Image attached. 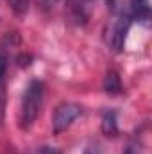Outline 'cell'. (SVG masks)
Here are the masks:
<instances>
[{"label": "cell", "mask_w": 152, "mask_h": 154, "mask_svg": "<svg viewBox=\"0 0 152 154\" xmlns=\"http://www.w3.org/2000/svg\"><path fill=\"white\" fill-rule=\"evenodd\" d=\"M81 115H82V108L79 104H72V102L59 104L54 109V115H52V131H54V134L65 133Z\"/></svg>", "instance_id": "3957f363"}, {"label": "cell", "mask_w": 152, "mask_h": 154, "mask_svg": "<svg viewBox=\"0 0 152 154\" xmlns=\"http://www.w3.org/2000/svg\"><path fill=\"white\" fill-rule=\"evenodd\" d=\"M102 131L106 136H116L118 134V122L114 111H106L102 116Z\"/></svg>", "instance_id": "52a82bcc"}, {"label": "cell", "mask_w": 152, "mask_h": 154, "mask_svg": "<svg viewBox=\"0 0 152 154\" xmlns=\"http://www.w3.org/2000/svg\"><path fill=\"white\" fill-rule=\"evenodd\" d=\"M93 4H95V0H68L70 20L75 22L77 25H84L90 20Z\"/></svg>", "instance_id": "277c9868"}, {"label": "cell", "mask_w": 152, "mask_h": 154, "mask_svg": "<svg viewBox=\"0 0 152 154\" xmlns=\"http://www.w3.org/2000/svg\"><path fill=\"white\" fill-rule=\"evenodd\" d=\"M43 106V82L34 79L27 84L23 97H22V106H20V127L22 129H31L32 124L38 120Z\"/></svg>", "instance_id": "6da1fadb"}, {"label": "cell", "mask_w": 152, "mask_h": 154, "mask_svg": "<svg viewBox=\"0 0 152 154\" xmlns=\"http://www.w3.org/2000/svg\"><path fill=\"white\" fill-rule=\"evenodd\" d=\"M82 154H100V149H99L97 143H90V145L84 149V152Z\"/></svg>", "instance_id": "7c38bea8"}, {"label": "cell", "mask_w": 152, "mask_h": 154, "mask_svg": "<svg viewBox=\"0 0 152 154\" xmlns=\"http://www.w3.org/2000/svg\"><path fill=\"white\" fill-rule=\"evenodd\" d=\"M132 23L129 7H113V14L106 27V41L114 52H122L125 47V38Z\"/></svg>", "instance_id": "7a4b0ae2"}, {"label": "cell", "mask_w": 152, "mask_h": 154, "mask_svg": "<svg viewBox=\"0 0 152 154\" xmlns=\"http://www.w3.org/2000/svg\"><path fill=\"white\" fill-rule=\"evenodd\" d=\"M122 154H141V145H140L138 142H132V143H129V145L123 149Z\"/></svg>", "instance_id": "30bf717a"}, {"label": "cell", "mask_w": 152, "mask_h": 154, "mask_svg": "<svg viewBox=\"0 0 152 154\" xmlns=\"http://www.w3.org/2000/svg\"><path fill=\"white\" fill-rule=\"evenodd\" d=\"M29 2L31 0H9V5L16 14H25L27 7H29Z\"/></svg>", "instance_id": "9c48e42d"}, {"label": "cell", "mask_w": 152, "mask_h": 154, "mask_svg": "<svg viewBox=\"0 0 152 154\" xmlns=\"http://www.w3.org/2000/svg\"><path fill=\"white\" fill-rule=\"evenodd\" d=\"M129 13L132 20H138L140 23H149L150 20V2L149 0H131Z\"/></svg>", "instance_id": "5b68a950"}, {"label": "cell", "mask_w": 152, "mask_h": 154, "mask_svg": "<svg viewBox=\"0 0 152 154\" xmlns=\"http://www.w3.org/2000/svg\"><path fill=\"white\" fill-rule=\"evenodd\" d=\"M5 70H7V57L0 54V124L4 120V111H5Z\"/></svg>", "instance_id": "8992f818"}, {"label": "cell", "mask_w": 152, "mask_h": 154, "mask_svg": "<svg viewBox=\"0 0 152 154\" xmlns=\"http://www.w3.org/2000/svg\"><path fill=\"white\" fill-rule=\"evenodd\" d=\"M104 90H106V93H109V95H118V93H122V82H120V77H118L116 72H108V74H106Z\"/></svg>", "instance_id": "ba28073f"}, {"label": "cell", "mask_w": 152, "mask_h": 154, "mask_svg": "<svg viewBox=\"0 0 152 154\" xmlns=\"http://www.w3.org/2000/svg\"><path fill=\"white\" fill-rule=\"evenodd\" d=\"M38 154H61L56 147H41Z\"/></svg>", "instance_id": "4fadbf2b"}, {"label": "cell", "mask_w": 152, "mask_h": 154, "mask_svg": "<svg viewBox=\"0 0 152 154\" xmlns=\"http://www.w3.org/2000/svg\"><path fill=\"white\" fill-rule=\"evenodd\" d=\"M57 2H59V0H39V5H41L43 11H50Z\"/></svg>", "instance_id": "8fae6325"}]
</instances>
